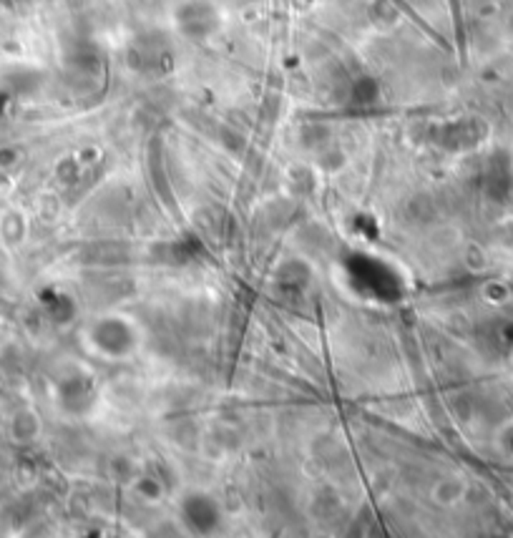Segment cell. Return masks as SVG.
Returning <instances> with one entry per match:
<instances>
[{
  "instance_id": "6da1fadb",
  "label": "cell",
  "mask_w": 513,
  "mask_h": 538,
  "mask_svg": "<svg viewBox=\"0 0 513 538\" xmlns=\"http://www.w3.org/2000/svg\"><path fill=\"white\" fill-rule=\"evenodd\" d=\"M91 342L93 350L104 352L109 358H121L136 347L131 324H126L121 317H106L91 327Z\"/></svg>"
}]
</instances>
